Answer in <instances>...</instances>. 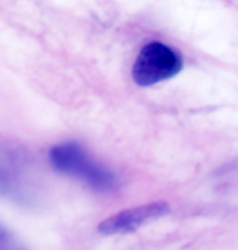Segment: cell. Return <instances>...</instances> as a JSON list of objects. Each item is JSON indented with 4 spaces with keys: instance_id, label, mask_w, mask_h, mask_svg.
I'll return each mask as SVG.
<instances>
[{
    "instance_id": "obj_3",
    "label": "cell",
    "mask_w": 238,
    "mask_h": 250,
    "mask_svg": "<svg viewBox=\"0 0 238 250\" xmlns=\"http://www.w3.org/2000/svg\"><path fill=\"white\" fill-rule=\"evenodd\" d=\"M170 211V206L165 201H153L148 205H141L135 208H128L119 211L98 224V232L103 235H116V234H129L141 229L144 224L155 221L165 216Z\"/></svg>"
},
{
    "instance_id": "obj_1",
    "label": "cell",
    "mask_w": 238,
    "mask_h": 250,
    "mask_svg": "<svg viewBox=\"0 0 238 250\" xmlns=\"http://www.w3.org/2000/svg\"><path fill=\"white\" fill-rule=\"evenodd\" d=\"M49 160L55 170L83 180L96 191H111L116 187V177L113 173L90 159L83 147L75 143L55 146L51 149Z\"/></svg>"
},
{
    "instance_id": "obj_4",
    "label": "cell",
    "mask_w": 238,
    "mask_h": 250,
    "mask_svg": "<svg viewBox=\"0 0 238 250\" xmlns=\"http://www.w3.org/2000/svg\"><path fill=\"white\" fill-rule=\"evenodd\" d=\"M0 250H23V249L5 229L0 228Z\"/></svg>"
},
{
    "instance_id": "obj_2",
    "label": "cell",
    "mask_w": 238,
    "mask_h": 250,
    "mask_svg": "<svg viewBox=\"0 0 238 250\" xmlns=\"http://www.w3.org/2000/svg\"><path fill=\"white\" fill-rule=\"evenodd\" d=\"M183 69V59L170 46L152 41L141 49L132 67V79L137 85L150 87L175 77Z\"/></svg>"
}]
</instances>
